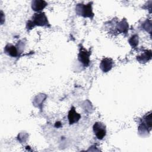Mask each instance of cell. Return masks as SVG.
<instances>
[{"instance_id":"cell-1","label":"cell","mask_w":152,"mask_h":152,"mask_svg":"<svg viewBox=\"0 0 152 152\" xmlns=\"http://www.w3.org/2000/svg\"><path fill=\"white\" fill-rule=\"evenodd\" d=\"M49 24L48 18L45 13L37 12L33 16L31 21H29L27 24V28L31 29L35 26H48Z\"/></svg>"},{"instance_id":"cell-2","label":"cell","mask_w":152,"mask_h":152,"mask_svg":"<svg viewBox=\"0 0 152 152\" xmlns=\"http://www.w3.org/2000/svg\"><path fill=\"white\" fill-rule=\"evenodd\" d=\"M76 11L77 14L81 15L84 17H93L94 14L92 12L91 5L90 4L87 5L78 4L77 7Z\"/></svg>"},{"instance_id":"cell-3","label":"cell","mask_w":152,"mask_h":152,"mask_svg":"<svg viewBox=\"0 0 152 152\" xmlns=\"http://www.w3.org/2000/svg\"><path fill=\"white\" fill-rule=\"evenodd\" d=\"M104 125L100 122H96L93 125V131L94 134L96 135V137L99 139L102 140L104 138L106 135V131Z\"/></svg>"},{"instance_id":"cell-4","label":"cell","mask_w":152,"mask_h":152,"mask_svg":"<svg viewBox=\"0 0 152 152\" xmlns=\"http://www.w3.org/2000/svg\"><path fill=\"white\" fill-rule=\"evenodd\" d=\"M90 52H88L84 48H81L80 52L78 53V60L84 65L87 66L90 62Z\"/></svg>"},{"instance_id":"cell-5","label":"cell","mask_w":152,"mask_h":152,"mask_svg":"<svg viewBox=\"0 0 152 152\" xmlns=\"http://www.w3.org/2000/svg\"><path fill=\"white\" fill-rule=\"evenodd\" d=\"M81 118V115L75 112L74 107H72L68 112V118L70 125H72L74 123L77 122Z\"/></svg>"},{"instance_id":"cell-6","label":"cell","mask_w":152,"mask_h":152,"mask_svg":"<svg viewBox=\"0 0 152 152\" xmlns=\"http://www.w3.org/2000/svg\"><path fill=\"white\" fill-rule=\"evenodd\" d=\"M113 62L110 58H104L103 59L100 63V67L103 72H107L111 69L113 66Z\"/></svg>"},{"instance_id":"cell-7","label":"cell","mask_w":152,"mask_h":152,"mask_svg":"<svg viewBox=\"0 0 152 152\" xmlns=\"http://www.w3.org/2000/svg\"><path fill=\"white\" fill-rule=\"evenodd\" d=\"M47 5V3L44 1H33L32 2L31 7L34 11H40L43 10Z\"/></svg>"},{"instance_id":"cell-8","label":"cell","mask_w":152,"mask_h":152,"mask_svg":"<svg viewBox=\"0 0 152 152\" xmlns=\"http://www.w3.org/2000/svg\"><path fill=\"white\" fill-rule=\"evenodd\" d=\"M5 51L7 54L13 57L16 56L18 55V52L16 48L11 45H7L5 48Z\"/></svg>"},{"instance_id":"cell-9","label":"cell","mask_w":152,"mask_h":152,"mask_svg":"<svg viewBox=\"0 0 152 152\" xmlns=\"http://www.w3.org/2000/svg\"><path fill=\"white\" fill-rule=\"evenodd\" d=\"M151 58V50H147L145 51L142 55H141V56H137V60L141 62H147L148 60H150Z\"/></svg>"},{"instance_id":"cell-10","label":"cell","mask_w":152,"mask_h":152,"mask_svg":"<svg viewBox=\"0 0 152 152\" xmlns=\"http://www.w3.org/2000/svg\"><path fill=\"white\" fill-rule=\"evenodd\" d=\"M129 42L130 44L132 46H135L137 45L138 42V37L137 36H133L131 39L129 40Z\"/></svg>"}]
</instances>
